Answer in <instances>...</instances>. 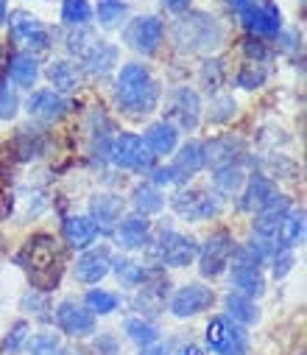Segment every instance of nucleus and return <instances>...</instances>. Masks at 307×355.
Instances as JSON below:
<instances>
[{"label":"nucleus","mask_w":307,"mask_h":355,"mask_svg":"<svg viewBox=\"0 0 307 355\" xmlns=\"http://www.w3.org/2000/svg\"><path fill=\"white\" fill-rule=\"evenodd\" d=\"M162 3L170 9V12H187V6H190V0H162Z\"/></svg>","instance_id":"52"},{"label":"nucleus","mask_w":307,"mask_h":355,"mask_svg":"<svg viewBox=\"0 0 307 355\" xmlns=\"http://www.w3.org/2000/svg\"><path fill=\"white\" fill-rule=\"evenodd\" d=\"M176 355H204V352H201V347H195V344H184Z\"/></svg>","instance_id":"53"},{"label":"nucleus","mask_w":307,"mask_h":355,"mask_svg":"<svg viewBox=\"0 0 307 355\" xmlns=\"http://www.w3.org/2000/svg\"><path fill=\"white\" fill-rule=\"evenodd\" d=\"M265 78H268V70L257 62H249L238 73V87H243V90H257V87L265 84Z\"/></svg>","instance_id":"40"},{"label":"nucleus","mask_w":307,"mask_h":355,"mask_svg":"<svg viewBox=\"0 0 307 355\" xmlns=\"http://www.w3.org/2000/svg\"><path fill=\"white\" fill-rule=\"evenodd\" d=\"M243 51H246V56H249V59H254L257 64H263V62L268 59V48H265L263 42H254V40H249V42L243 45Z\"/></svg>","instance_id":"50"},{"label":"nucleus","mask_w":307,"mask_h":355,"mask_svg":"<svg viewBox=\"0 0 307 355\" xmlns=\"http://www.w3.org/2000/svg\"><path fill=\"white\" fill-rule=\"evenodd\" d=\"M301 241H304V210H290L282 216L274 243H277V249H293Z\"/></svg>","instance_id":"22"},{"label":"nucleus","mask_w":307,"mask_h":355,"mask_svg":"<svg viewBox=\"0 0 307 355\" xmlns=\"http://www.w3.org/2000/svg\"><path fill=\"white\" fill-rule=\"evenodd\" d=\"M23 308H31L34 311V316H40V319H48L51 313V305H48V300L40 294V291H31V294H26L23 297Z\"/></svg>","instance_id":"44"},{"label":"nucleus","mask_w":307,"mask_h":355,"mask_svg":"<svg viewBox=\"0 0 307 355\" xmlns=\"http://www.w3.org/2000/svg\"><path fill=\"white\" fill-rule=\"evenodd\" d=\"M140 355H170V347H168V344H159V341H154V344L143 347V349H140Z\"/></svg>","instance_id":"51"},{"label":"nucleus","mask_w":307,"mask_h":355,"mask_svg":"<svg viewBox=\"0 0 307 355\" xmlns=\"http://www.w3.org/2000/svg\"><path fill=\"white\" fill-rule=\"evenodd\" d=\"M118 305H121L118 294L104 291V288H92V291H87V297H84V308H87L92 316H107V313L118 311Z\"/></svg>","instance_id":"32"},{"label":"nucleus","mask_w":307,"mask_h":355,"mask_svg":"<svg viewBox=\"0 0 307 355\" xmlns=\"http://www.w3.org/2000/svg\"><path fill=\"white\" fill-rule=\"evenodd\" d=\"M182 176L173 171V165H168V168H151V182H154V188L157 185H173V182H179Z\"/></svg>","instance_id":"46"},{"label":"nucleus","mask_w":307,"mask_h":355,"mask_svg":"<svg viewBox=\"0 0 307 355\" xmlns=\"http://www.w3.org/2000/svg\"><path fill=\"white\" fill-rule=\"evenodd\" d=\"M31 324L28 322H17L12 330H9V336H6V341H3V355H17L23 347H26V341L31 338Z\"/></svg>","instance_id":"41"},{"label":"nucleus","mask_w":307,"mask_h":355,"mask_svg":"<svg viewBox=\"0 0 307 355\" xmlns=\"http://www.w3.org/2000/svg\"><path fill=\"white\" fill-rule=\"evenodd\" d=\"M9 78L17 87H34L40 78V62L31 53H15L9 59Z\"/></svg>","instance_id":"26"},{"label":"nucleus","mask_w":307,"mask_h":355,"mask_svg":"<svg viewBox=\"0 0 307 355\" xmlns=\"http://www.w3.org/2000/svg\"><path fill=\"white\" fill-rule=\"evenodd\" d=\"M26 347H28L31 355H73V352H67L62 347V341L53 333H37V336H31L26 341Z\"/></svg>","instance_id":"35"},{"label":"nucleus","mask_w":307,"mask_h":355,"mask_svg":"<svg viewBox=\"0 0 307 355\" xmlns=\"http://www.w3.org/2000/svg\"><path fill=\"white\" fill-rule=\"evenodd\" d=\"M252 3H257V0H229V6H235V9H246Z\"/></svg>","instance_id":"54"},{"label":"nucleus","mask_w":307,"mask_h":355,"mask_svg":"<svg viewBox=\"0 0 307 355\" xmlns=\"http://www.w3.org/2000/svg\"><path fill=\"white\" fill-rule=\"evenodd\" d=\"M98 23L104 26V28H115V26H121L123 20H126V12H129V6H126V0H98Z\"/></svg>","instance_id":"33"},{"label":"nucleus","mask_w":307,"mask_h":355,"mask_svg":"<svg viewBox=\"0 0 307 355\" xmlns=\"http://www.w3.org/2000/svg\"><path fill=\"white\" fill-rule=\"evenodd\" d=\"M221 73H224V67H221V62H207L204 64V84L210 87V90H218V84H221Z\"/></svg>","instance_id":"48"},{"label":"nucleus","mask_w":307,"mask_h":355,"mask_svg":"<svg viewBox=\"0 0 307 355\" xmlns=\"http://www.w3.org/2000/svg\"><path fill=\"white\" fill-rule=\"evenodd\" d=\"M290 266H293L290 249H277V254H274V277H285L290 272Z\"/></svg>","instance_id":"47"},{"label":"nucleus","mask_w":307,"mask_h":355,"mask_svg":"<svg viewBox=\"0 0 307 355\" xmlns=\"http://www.w3.org/2000/svg\"><path fill=\"white\" fill-rule=\"evenodd\" d=\"M204 154H207V162H213L216 168H224V165H238L235 159L243 154V146H240V140L221 137V140H213L210 146H204Z\"/></svg>","instance_id":"28"},{"label":"nucleus","mask_w":307,"mask_h":355,"mask_svg":"<svg viewBox=\"0 0 307 355\" xmlns=\"http://www.w3.org/2000/svg\"><path fill=\"white\" fill-rule=\"evenodd\" d=\"M70 104L56 93V90H37L31 98H28V112L45 123H56L67 115Z\"/></svg>","instance_id":"15"},{"label":"nucleus","mask_w":307,"mask_h":355,"mask_svg":"<svg viewBox=\"0 0 307 355\" xmlns=\"http://www.w3.org/2000/svg\"><path fill=\"white\" fill-rule=\"evenodd\" d=\"M162 34H165L162 20H157V17H151V15H148V17H137V20H132V23L126 26L123 40H126V42H129V48H134L137 53L151 56V53L159 48Z\"/></svg>","instance_id":"8"},{"label":"nucleus","mask_w":307,"mask_h":355,"mask_svg":"<svg viewBox=\"0 0 307 355\" xmlns=\"http://www.w3.org/2000/svg\"><path fill=\"white\" fill-rule=\"evenodd\" d=\"M123 330H126V336H129L134 344H140V347H148V344H154V341L159 338V330H157L148 319H143V316H140V319H129Z\"/></svg>","instance_id":"37"},{"label":"nucleus","mask_w":307,"mask_h":355,"mask_svg":"<svg viewBox=\"0 0 307 355\" xmlns=\"http://www.w3.org/2000/svg\"><path fill=\"white\" fill-rule=\"evenodd\" d=\"M218 355H249V336H246V327H235L232 333V341L218 352Z\"/></svg>","instance_id":"42"},{"label":"nucleus","mask_w":307,"mask_h":355,"mask_svg":"<svg viewBox=\"0 0 307 355\" xmlns=\"http://www.w3.org/2000/svg\"><path fill=\"white\" fill-rule=\"evenodd\" d=\"M15 112H17V93L0 81V118L9 121V118H15Z\"/></svg>","instance_id":"43"},{"label":"nucleus","mask_w":307,"mask_h":355,"mask_svg":"<svg viewBox=\"0 0 307 355\" xmlns=\"http://www.w3.org/2000/svg\"><path fill=\"white\" fill-rule=\"evenodd\" d=\"M112 269H115V275H118V280H121L123 286H140L143 277H146L143 266L134 263V260H129V257H118V260L112 263Z\"/></svg>","instance_id":"39"},{"label":"nucleus","mask_w":307,"mask_h":355,"mask_svg":"<svg viewBox=\"0 0 307 355\" xmlns=\"http://www.w3.org/2000/svg\"><path fill=\"white\" fill-rule=\"evenodd\" d=\"M6 20V0H0V23Z\"/></svg>","instance_id":"55"},{"label":"nucleus","mask_w":307,"mask_h":355,"mask_svg":"<svg viewBox=\"0 0 307 355\" xmlns=\"http://www.w3.org/2000/svg\"><path fill=\"white\" fill-rule=\"evenodd\" d=\"M282 196L277 193V185L268 180V176H254V180L249 182V188H246V193H243V202H240V207L243 210H268L271 205H277Z\"/></svg>","instance_id":"19"},{"label":"nucleus","mask_w":307,"mask_h":355,"mask_svg":"<svg viewBox=\"0 0 307 355\" xmlns=\"http://www.w3.org/2000/svg\"><path fill=\"white\" fill-rule=\"evenodd\" d=\"M227 316H229L235 324L249 327V324H254V322L260 319V311H257L254 300H246V297H240V294H229V297H227Z\"/></svg>","instance_id":"29"},{"label":"nucleus","mask_w":307,"mask_h":355,"mask_svg":"<svg viewBox=\"0 0 307 355\" xmlns=\"http://www.w3.org/2000/svg\"><path fill=\"white\" fill-rule=\"evenodd\" d=\"M213 110H218V112H210L213 121H227V118L235 115V101H232V98H218Z\"/></svg>","instance_id":"49"},{"label":"nucleus","mask_w":307,"mask_h":355,"mask_svg":"<svg viewBox=\"0 0 307 355\" xmlns=\"http://www.w3.org/2000/svg\"><path fill=\"white\" fill-rule=\"evenodd\" d=\"M285 213H288V202H285V199H279V202L271 205L268 210H260L257 218H254V232H257L260 238H271V241H274L277 227H279V221H282Z\"/></svg>","instance_id":"30"},{"label":"nucleus","mask_w":307,"mask_h":355,"mask_svg":"<svg viewBox=\"0 0 307 355\" xmlns=\"http://www.w3.org/2000/svg\"><path fill=\"white\" fill-rule=\"evenodd\" d=\"M62 20L67 26H87L92 20V6L87 3V0H64Z\"/></svg>","instance_id":"38"},{"label":"nucleus","mask_w":307,"mask_h":355,"mask_svg":"<svg viewBox=\"0 0 307 355\" xmlns=\"http://www.w3.org/2000/svg\"><path fill=\"white\" fill-rule=\"evenodd\" d=\"M213 291L207 288V286H198V283H190V286H182L176 294H173V300H170V311H173V316H179V319H187V316H195V313H201V311H207L210 305H213Z\"/></svg>","instance_id":"11"},{"label":"nucleus","mask_w":307,"mask_h":355,"mask_svg":"<svg viewBox=\"0 0 307 355\" xmlns=\"http://www.w3.org/2000/svg\"><path fill=\"white\" fill-rule=\"evenodd\" d=\"M123 202L118 196H95L89 202V221L95 224L98 232H112L121 224Z\"/></svg>","instance_id":"16"},{"label":"nucleus","mask_w":307,"mask_h":355,"mask_svg":"<svg viewBox=\"0 0 307 355\" xmlns=\"http://www.w3.org/2000/svg\"><path fill=\"white\" fill-rule=\"evenodd\" d=\"M109 154H112V162H115L118 168H126V171L143 173V171H151V168H154V154L146 148L143 137H137V135H132V132L118 135V137L112 140Z\"/></svg>","instance_id":"5"},{"label":"nucleus","mask_w":307,"mask_h":355,"mask_svg":"<svg viewBox=\"0 0 307 355\" xmlns=\"http://www.w3.org/2000/svg\"><path fill=\"white\" fill-rule=\"evenodd\" d=\"M112 269V260H109V252L107 249H89L84 252L78 260H76V277L81 283H98L104 280Z\"/></svg>","instance_id":"17"},{"label":"nucleus","mask_w":307,"mask_h":355,"mask_svg":"<svg viewBox=\"0 0 307 355\" xmlns=\"http://www.w3.org/2000/svg\"><path fill=\"white\" fill-rule=\"evenodd\" d=\"M243 180H246V173H243L240 165H224V168H216V176H213L216 188H218L221 193H227V196L235 193V191H240Z\"/></svg>","instance_id":"34"},{"label":"nucleus","mask_w":307,"mask_h":355,"mask_svg":"<svg viewBox=\"0 0 307 355\" xmlns=\"http://www.w3.org/2000/svg\"><path fill=\"white\" fill-rule=\"evenodd\" d=\"M146 148L154 154V157H162V154H170L173 148H176V143H179V132H176V126L173 123H168V121H159V123H151L148 129H146Z\"/></svg>","instance_id":"21"},{"label":"nucleus","mask_w":307,"mask_h":355,"mask_svg":"<svg viewBox=\"0 0 307 355\" xmlns=\"http://www.w3.org/2000/svg\"><path fill=\"white\" fill-rule=\"evenodd\" d=\"M48 78H51V84L56 87L59 96H62V93H76L78 87H81V73H78V67H76L73 62H64V59H59V62H53V64L48 67Z\"/></svg>","instance_id":"25"},{"label":"nucleus","mask_w":307,"mask_h":355,"mask_svg":"<svg viewBox=\"0 0 307 355\" xmlns=\"http://www.w3.org/2000/svg\"><path fill=\"white\" fill-rule=\"evenodd\" d=\"M204 165H207V154H204V143L198 140H190L179 148L176 159H173V171L182 176V180H187V176L198 173Z\"/></svg>","instance_id":"23"},{"label":"nucleus","mask_w":307,"mask_h":355,"mask_svg":"<svg viewBox=\"0 0 307 355\" xmlns=\"http://www.w3.org/2000/svg\"><path fill=\"white\" fill-rule=\"evenodd\" d=\"M12 151L17 154V159H34L45 151V135L40 129L23 126L12 140Z\"/></svg>","instance_id":"27"},{"label":"nucleus","mask_w":307,"mask_h":355,"mask_svg":"<svg viewBox=\"0 0 307 355\" xmlns=\"http://www.w3.org/2000/svg\"><path fill=\"white\" fill-rule=\"evenodd\" d=\"M173 210L187 218V221H204L218 213V202L207 193V191H198V188H190V191H179L173 199H170Z\"/></svg>","instance_id":"10"},{"label":"nucleus","mask_w":307,"mask_h":355,"mask_svg":"<svg viewBox=\"0 0 307 355\" xmlns=\"http://www.w3.org/2000/svg\"><path fill=\"white\" fill-rule=\"evenodd\" d=\"M232 249H235V241L229 232H216L207 238L204 249L198 252L201 257V275L204 277H218L227 272L229 266V257H232Z\"/></svg>","instance_id":"7"},{"label":"nucleus","mask_w":307,"mask_h":355,"mask_svg":"<svg viewBox=\"0 0 307 355\" xmlns=\"http://www.w3.org/2000/svg\"><path fill=\"white\" fill-rule=\"evenodd\" d=\"M243 15V28L257 34V37H277L279 34V9L274 3H252L240 9Z\"/></svg>","instance_id":"13"},{"label":"nucleus","mask_w":307,"mask_h":355,"mask_svg":"<svg viewBox=\"0 0 307 355\" xmlns=\"http://www.w3.org/2000/svg\"><path fill=\"white\" fill-rule=\"evenodd\" d=\"M92 352L95 355H118V338L112 333H100L92 341Z\"/></svg>","instance_id":"45"},{"label":"nucleus","mask_w":307,"mask_h":355,"mask_svg":"<svg viewBox=\"0 0 307 355\" xmlns=\"http://www.w3.org/2000/svg\"><path fill=\"white\" fill-rule=\"evenodd\" d=\"M132 202H134V207L140 210V216H148V213L162 210V193H159L154 185H140V188H134Z\"/></svg>","instance_id":"36"},{"label":"nucleus","mask_w":307,"mask_h":355,"mask_svg":"<svg viewBox=\"0 0 307 355\" xmlns=\"http://www.w3.org/2000/svg\"><path fill=\"white\" fill-rule=\"evenodd\" d=\"M56 324H59L62 333L76 336V338L95 333V316H92L84 305H78V302H73V300H67V302H62V305L56 308Z\"/></svg>","instance_id":"12"},{"label":"nucleus","mask_w":307,"mask_h":355,"mask_svg":"<svg viewBox=\"0 0 307 355\" xmlns=\"http://www.w3.org/2000/svg\"><path fill=\"white\" fill-rule=\"evenodd\" d=\"M17 263L23 266V269L28 272L34 288L40 291H51L59 277H62V269H64V254L56 243L53 235H34L31 241H26L23 252L17 254Z\"/></svg>","instance_id":"1"},{"label":"nucleus","mask_w":307,"mask_h":355,"mask_svg":"<svg viewBox=\"0 0 307 355\" xmlns=\"http://www.w3.org/2000/svg\"><path fill=\"white\" fill-rule=\"evenodd\" d=\"M154 254L162 266H173V269H182V266H190L195 257H198V246L193 238L182 235V232H162L157 238V246H154Z\"/></svg>","instance_id":"6"},{"label":"nucleus","mask_w":307,"mask_h":355,"mask_svg":"<svg viewBox=\"0 0 307 355\" xmlns=\"http://www.w3.org/2000/svg\"><path fill=\"white\" fill-rule=\"evenodd\" d=\"M115 101L121 104V110L132 112V115H148L157 110L159 101V84L151 78L146 64H123L115 81Z\"/></svg>","instance_id":"2"},{"label":"nucleus","mask_w":307,"mask_h":355,"mask_svg":"<svg viewBox=\"0 0 307 355\" xmlns=\"http://www.w3.org/2000/svg\"><path fill=\"white\" fill-rule=\"evenodd\" d=\"M67 48L84 62V67L89 73H98V76H107L118 62V48L109 45L107 40H98L89 31L67 34Z\"/></svg>","instance_id":"4"},{"label":"nucleus","mask_w":307,"mask_h":355,"mask_svg":"<svg viewBox=\"0 0 307 355\" xmlns=\"http://www.w3.org/2000/svg\"><path fill=\"white\" fill-rule=\"evenodd\" d=\"M9 28H12V37L20 45H26L28 51H48L51 48V31L28 12H15L9 20Z\"/></svg>","instance_id":"9"},{"label":"nucleus","mask_w":307,"mask_h":355,"mask_svg":"<svg viewBox=\"0 0 307 355\" xmlns=\"http://www.w3.org/2000/svg\"><path fill=\"white\" fill-rule=\"evenodd\" d=\"M235 322L229 316H216L210 324H207V333H204V338H207V347L213 352H221L229 341H232V333H235Z\"/></svg>","instance_id":"31"},{"label":"nucleus","mask_w":307,"mask_h":355,"mask_svg":"<svg viewBox=\"0 0 307 355\" xmlns=\"http://www.w3.org/2000/svg\"><path fill=\"white\" fill-rule=\"evenodd\" d=\"M173 40H176V45L182 51H190V53H195V51H213V48L221 45L224 28L218 26L216 17L204 15V12H193V15H187V17H182L176 23Z\"/></svg>","instance_id":"3"},{"label":"nucleus","mask_w":307,"mask_h":355,"mask_svg":"<svg viewBox=\"0 0 307 355\" xmlns=\"http://www.w3.org/2000/svg\"><path fill=\"white\" fill-rule=\"evenodd\" d=\"M118 243L126 249H143L151 243V221L146 216H129L118 224Z\"/></svg>","instance_id":"20"},{"label":"nucleus","mask_w":307,"mask_h":355,"mask_svg":"<svg viewBox=\"0 0 307 355\" xmlns=\"http://www.w3.org/2000/svg\"><path fill=\"white\" fill-rule=\"evenodd\" d=\"M168 115L176 121V126H182V129H195V126H198V115H201L198 93L190 90V87H179V90H173L170 104H168Z\"/></svg>","instance_id":"14"},{"label":"nucleus","mask_w":307,"mask_h":355,"mask_svg":"<svg viewBox=\"0 0 307 355\" xmlns=\"http://www.w3.org/2000/svg\"><path fill=\"white\" fill-rule=\"evenodd\" d=\"M229 286H232V294H240L246 300H257L265 291V280H263L260 266H232Z\"/></svg>","instance_id":"18"},{"label":"nucleus","mask_w":307,"mask_h":355,"mask_svg":"<svg viewBox=\"0 0 307 355\" xmlns=\"http://www.w3.org/2000/svg\"><path fill=\"white\" fill-rule=\"evenodd\" d=\"M62 232H64L67 246H73V249H87V246H92V241H95V235H98V230H95V224L89 221V216H70V218L64 221Z\"/></svg>","instance_id":"24"}]
</instances>
